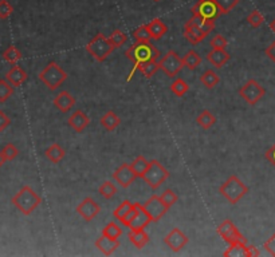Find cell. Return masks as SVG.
<instances>
[{
  "instance_id": "8",
  "label": "cell",
  "mask_w": 275,
  "mask_h": 257,
  "mask_svg": "<svg viewBox=\"0 0 275 257\" xmlns=\"http://www.w3.org/2000/svg\"><path fill=\"white\" fill-rule=\"evenodd\" d=\"M183 67V58H180L176 51H168L160 61V70L164 71V74L170 78L179 74Z\"/></svg>"
},
{
  "instance_id": "48",
  "label": "cell",
  "mask_w": 275,
  "mask_h": 257,
  "mask_svg": "<svg viewBox=\"0 0 275 257\" xmlns=\"http://www.w3.org/2000/svg\"><path fill=\"white\" fill-rule=\"evenodd\" d=\"M266 158L269 160L271 165L275 166V144L266 152Z\"/></svg>"
},
{
  "instance_id": "19",
  "label": "cell",
  "mask_w": 275,
  "mask_h": 257,
  "mask_svg": "<svg viewBox=\"0 0 275 257\" xmlns=\"http://www.w3.org/2000/svg\"><path fill=\"white\" fill-rule=\"evenodd\" d=\"M54 106L62 113H67L75 105V98L67 91H59L53 100Z\"/></svg>"
},
{
  "instance_id": "11",
  "label": "cell",
  "mask_w": 275,
  "mask_h": 257,
  "mask_svg": "<svg viewBox=\"0 0 275 257\" xmlns=\"http://www.w3.org/2000/svg\"><path fill=\"white\" fill-rule=\"evenodd\" d=\"M144 209L148 212V214L152 217L153 222L160 221L162 218V216H165V213L168 212V206H166L162 200L160 198V196H152L149 200L145 201V204H142Z\"/></svg>"
},
{
  "instance_id": "2",
  "label": "cell",
  "mask_w": 275,
  "mask_h": 257,
  "mask_svg": "<svg viewBox=\"0 0 275 257\" xmlns=\"http://www.w3.org/2000/svg\"><path fill=\"white\" fill-rule=\"evenodd\" d=\"M219 193L222 194L230 204L235 205L236 202H239L243 197L249 193V187L246 183L240 181L238 175H230L227 181H224V183L220 185L219 187Z\"/></svg>"
},
{
  "instance_id": "47",
  "label": "cell",
  "mask_w": 275,
  "mask_h": 257,
  "mask_svg": "<svg viewBox=\"0 0 275 257\" xmlns=\"http://www.w3.org/2000/svg\"><path fill=\"white\" fill-rule=\"evenodd\" d=\"M265 249L270 253L271 256H275V233L265 243Z\"/></svg>"
},
{
  "instance_id": "9",
  "label": "cell",
  "mask_w": 275,
  "mask_h": 257,
  "mask_svg": "<svg viewBox=\"0 0 275 257\" xmlns=\"http://www.w3.org/2000/svg\"><path fill=\"white\" fill-rule=\"evenodd\" d=\"M192 15H197L207 20H216L220 15V9L215 0H199L195 7L191 9Z\"/></svg>"
},
{
  "instance_id": "6",
  "label": "cell",
  "mask_w": 275,
  "mask_h": 257,
  "mask_svg": "<svg viewBox=\"0 0 275 257\" xmlns=\"http://www.w3.org/2000/svg\"><path fill=\"white\" fill-rule=\"evenodd\" d=\"M169 177L168 170L157 161V160H152L149 162L148 169L145 170V173L142 174L141 178L144 179V182L152 189H157L165 182L166 178Z\"/></svg>"
},
{
  "instance_id": "31",
  "label": "cell",
  "mask_w": 275,
  "mask_h": 257,
  "mask_svg": "<svg viewBox=\"0 0 275 257\" xmlns=\"http://www.w3.org/2000/svg\"><path fill=\"white\" fill-rule=\"evenodd\" d=\"M200 82L203 83L207 88H214L219 85L220 78H219V75L216 74L214 70H207L201 74Z\"/></svg>"
},
{
  "instance_id": "33",
  "label": "cell",
  "mask_w": 275,
  "mask_h": 257,
  "mask_svg": "<svg viewBox=\"0 0 275 257\" xmlns=\"http://www.w3.org/2000/svg\"><path fill=\"white\" fill-rule=\"evenodd\" d=\"M1 57H3L5 62H8L11 65H16V62L22 59V53L15 46H9L4 53L1 54Z\"/></svg>"
},
{
  "instance_id": "12",
  "label": "cell",
  "mask_w": 275,
  "mask_h": 257,
  "mask_svg": "<svg viewBox=\"0 0 275 257\" xmlns=\"http://www.w3.org/2000/svg\"><path fill=\"white\" fill-rule=\"evenodd\" d=\"M75 210H77V213H78L85 221L90 222L100 214L101 206L97 204L96 201L93 200L92 197H86V198L77 206V209Z\"/></svg>"
},
{
  "instance_id": "41",
  "label": "cell",
  "mask_w": 275,
  "mask_h": 257,
  "mask_svg": "<svg viewBox=\"0 0 275 257\" xmlns=\"http://www.w3.org/2000/svg\"><path fill=\"white\" fill-rule=\"evenodd\" d=\"M240 0H215V3L218 4L219 9L222 13L231 12L232 9L235 8Z\"/></svg>"
},
{
  "instance_id": "40",
  "label": "cell",
  "mask_w": 275,
  "mask_h": 257,
  "mask_svg": "<svg viewBox=\"0 0 275 257\" xmlns=\"http://www.w3.org/2000/svg\"><path fill=\"white\" fill-rule=\"evenodd\" d=\"M247 22L253 28H258V27H261L265 23V18H263V15L258 9H254L247 16Z\"/></svg>"
},
{
  "instance_id": "26",
  "label": "cell",
  "mask_w": 275,
  "mask_h": 257,
  "mask_svg": "<svg viewBox=\"0 0 275 257\" xmlns=\"http://www.w3.org/2000/svg\"><path fill=\"white\" fill-rule=\"evenodd\" d=\"M129 241L132 244L135 245L136 248L142 249L145 245L149 243V236L148 233L145 232V229H138V231H131L129 232Z\"/></svg>"
},
{
  "instance_id": "16",
  "label": "cell",
  "mask_w": 275,
  "mask_h": 257,
  "mask_svg": "<svg viewBox=\"0 0 275 257\" xmlns=\"http://www.w3.org/2000/svg\"><path fill=\"white\" fill-rule=\"evenodd\" d=\"M158 69H160V62H157V59H150V61L142 62V63H140V65H137L133 67V70H132L128 81H131V79L133 78V75H135V73L137 70L141 71V73L144 74L145 78H148V79L152 78L153 75L157 73Z\"/></svg>"
},
{
  "instance_id": "15",
  "label": "cell",
  "mask_w": 275,
  "mask_h": 257,
  "mask_svg": "<svg viewBox=\"0 0 275 257\" xmlns=\"http://www.w3.org/2000/svg\"><path fill=\"white\" fill-rule=\"evenodd\" d=\"M113 178L117 181V183L121 187H129L133 183V181L137 178V175L132 169L131 164H123L113 173Z\"/></svg>"
},
{
  "instance_id": "50",
  "label": "cell",
  "mask_w": 275,
  "mask_h": 257,
  "mask_svg": "<svg viewBox=\"0 0 275 257\" xmlns=\"http://www.w3.org/2000/svg\"><path fill=\"white\" fill-rule=\"evenodd\" d=\"M261 253H259V251H258L255 247H253V245H249V257H254V256H259Z\"/></svg>"
},
{
  "instance_id": "7",
  "label": "cell",
  "mask_w": 275,
  "mask_h": 257,
  "mask_svg": "<svg viewBox=\"0 0 275 257\" xmlns=\"http://www.w3.org/2000/svg\"><path fill=\"white\" fill-rule=\"evenodd\" d=\"M265 94H266L265 87H262V85L258 83L255 79L247 81L239 90V95L251 106L257 105L258 102L265 96Z\"/></svg>"
},
{
  "instance_id": "45",
  "label": "cell",
  "mask_w": 275,
  "mask_h": 257,
  "mask_svg": "<svg viewBox=\"0 0 275 257\" xmlns=\"http://www.w3.org/2000/svg\"><path fill=\"white\" fill-rule=\"evenodd\" d=\"M227 39L222 35H215L212 39L210 40V46L212 48H226L227 47Z\"/></svg>"
},
{
  "instance_id": "5",
  "label": "cell",
  "mask_w": 275,
  "mask_h": 257,
  "mask_svg": "<svg viewBox=\"0 0 275 257\" xmlns=\"http://www.w3.org/2000/svg\"><path fill=\"white\" fill-rule=\"evenodd\" d=\"M67 73L63 71L55 62H50L43 70L40 71L39 79L50 90H57L67 79Z\"/></svg>"
},
{
  "instance_id": "32",
  "label": "cell",
  "mask_w": 275,
  "mask_h": 257,
  "mask_svg": "<svg viewBox=\"0 0 275 257\" xmlns=\"http://www.w3.org/2000/svg\"><path fill=\"white\" fill-rule=\"evenodd\" d=\"M131 166L132 169H133V171H135V174L141 178L142 174L145 173V170L148 169L149 161L145 157H142V156H138V157L135 158V160L131 162Z\"/></svg>"
},
{
  "instance_id": "37",
  "label": "cell",
  "mask_w": 275,
  "mask_h": 257,
  "mask_svg": "<svg viewBox=\"0 0 275 257\" xmlns=\"http://www.w3.org/2000/svg\"><path fill=\"white\" fill-rule=\"evenodd\" d=\"M13 94V86L7 79H0V103H4Z\"/></svg>"
},
{
  "instance_id": "35",
  "label": "cell",
  "mask_w": 275,
  "mask_h": 257,
  "mask_svg": "<svg viewBox=\"0 0 275 257\" xmlns=\"http://www.w3.org/2000/svg\"><path fill=\"white\" fill-rule=\"evenodd\" d=\"M189 90V85H188L184 79L177 78L175 82L170 85V91L173 92L176 96H184Z\"/></svg>"
},
{
  "instance_id": "21",
  "label": "cell",
  "mask_w": 275,
  "mask_h": 257,
  "mask_svg": "<svg viewBox=\"0 0 275 257\" xmlns=\"http://www.w3.org/2000/svg\"><path fill=\"white\" fill-rule=\"evenodd\" d=\"M184 36H185V39L189 42V43L192 44V46H196L200 42H203L204 39L205 34L203 31L199 28V27L193 26V24H189V23H185V26H184Z\"/></svg>"
},
{
  "instance_id": "38",
  "label": "cell",
  "mask_w": 275,
  "mask_h": 257,
  "mask_svg": "<svg viewBox=\"0 0 275 257\" xmlns=\"http://www.w3.org/2000/svg\"><path fill=\"white\" fill-rule=\"evenodd\" d=\"M133 38L136 39V42H150L152 35H150V32H149L148 24L140 26L137 30L133 31Z\"/></svg>"
},
{
  "instance_id": "4",
  "label": "cell",
  "mask_w": 275,
  "mask_h": 257,
  "mask_svg": "<svg viewBox=\"0 0 275 257\" xmlns=\"http://www.w3.org/2000/svg\"><path fill=\"white\" fill-rule=\"evenodd\" d=\"M86 51L92 55L96 61L104 62L110 54L113 53L114 46L110 43L109 38H106L104 34H97L88 44H86Z\"/></svg>"
},
{
  "instance_id": "13",
  "label": "cell",
  "mask_w": 275,
  "mask_h": 257,
  "mask_svg": "<svg viewBox=\"0 0 275 257\" xmlns=\"http://www.w3.org/2000/svg\"><path fill=\"white\" fill-rule=\"evenodd\" d=\"M164 243H165V245L168 248H170V251L177 253L188 244V237L184 232L180 231L179 228H173V229L164 237Z\"/></svg>"
},
{
  "instance_id": "18",
  "label": "cell",
  "mask_w": 275,
  "mask_h": 257,
  "mask_svg": "<svg viewBox=\"0 0 275 257\" xmlns=\"http://www.w3.org/2000/svg\"><path fill=\"white\" fill-rule=\"evenodd\" d=\"M230 53L226 51V48H212L210 53L207 54V61L216 69H222L230 61Z\"/></svg>"
},
{
  "instance_id": "51",
  "label": "cell",
  "mask_w": 275,
  "mask_h": 257,
  "mask_svg": "<svg viewBox=\"0 0 275 257\" xmlns=\"http://www.w3.org/2000/svg\"><path fill=\"white\" fill-rule=\"evenodd\" d=\"M4 162H5V158H4V156H3L1 150H0V168L4 165Z\"/></svg>"
},
{
  "instance_id": "53",
  "label": "cell",
  "mask_w": 275,
  "mask_h": 257,
  "mask_svg": "<svg viewBox=\"0 0 275 257\" xmlns=\"http://www.w3.org/2000/svg\"><path fill=\"white\" fill-rule=\"evenodd\" d=\"M153 1H160V0H153Z\"/></svg>"
},
{
  "instance_id": "42",
  "label": "cell",
  "mask_w": 275,
  "mask_h": 257,
  "mask_svg": "<svg viewBox=\"0 0 275 257\" xmlns=\"http://www.w3.org/2000/svg\"><path fill=\"white\" fill-rule=\"evenodd\" d=\"M160 198L162 200V202L168 206V208H170V206H173V205L177 202V194H176L173 190H170V189H166V190H164V192L160 194Z\"/></svg>"
},
{
  "instance_id": "20",
  "label": "cell",
  "mask_w": 275,
  "mask_h": 257,
  "mask_svg": "<svg viewBox=\"0 0 275 257\" xmlns=\"http://www.w3.org/2000/svg\"><path fill=\"white\" fill-rule=\"evenodd\" d=\"M120 241L118 240L110 239V237H106V236H101L96 240V247L98 248L101 253H104L106 256H110L113 255L118 248H120Z\"/></svg>"
},
{
  "instance_id": "36",
  "label": "cell",
  "mask_w": 275,
  "mask_h": 257,
  "mask_svg": "<svg viewBox=\"0 0 275 257\" xmlns=\"http://www.w3.org/2000/svg\"><path fill=\"white\" fill-rule=\"evenodd\" d=\"M98 192H100L101 196L104 197L105 200H112V198L116 196V193H117V187H116L114 183L110 182V181H105V182L100 186Z\"/></svg>"
},
{
  "instance_id": "1",
  "label": "cell",
  "mask_w": 275,
  "mask_h": 257,
  "mask_svg": "<svg viewBox=\"0 0 275 257\" xmlns=\"http://www.w3.org/2000/svg\"><path fill=\"white\" fill-rule=\"evenodd\" d=\"M12 205H15V208L23 213L24 216H30L34 210L38 208L42 202V198L38 193L32 189L31 186L26 185L19 190L11 200Z\"/></svg>"
},
{
  "instance_id": "30",
  "label": "cell",
  "mask_w": 275,
  "mask_h": 257,
  "mask_svg": "<svg viewBox=\"0 0 275 257\" xmlns=\"http://www.w3.org/2000/svg\"><path fill=\"white\" fill-rule=\"evenodd\" d=\"M197 125L200 127H203L204 130H208L211 127L214 126L215 122H216V118H215L214 114H211L208 110H203L196 118Z\"/></svg>"
},
{
  "instance_id": "25",
  "label": "cell",
  "mask_w": 275,
  "mask_h": 257,
  "mask_svg": "<svg viewBox=\"0 0 275 257\" xmlns=\"http://www.w3.org/2000/svg\"><path fill=\"white\" fill-rule=\"evenodd\" d=\"M44 156H46V158H47L50 162H53V164H59V162L65 158L66 152L65 149L62 148L59 144H53L46 149Z\"/></svg>"
},
{
  "instance_id": "22",
  "label": "cell",
  "mask_w": 275,
  "mask_h": 257,
  "mask_svg": "<svg viewBox=\"0 0 275 257\" xmlns=\"http://www.w3.org/2000/svg\"><path fill=\"white\" fill-rule=\"evenodd\" d=\"M5 79L8 81L13 87H19L20 85L26 82L27 79V73L23 70L20 66H13L12 69L5 74Z\"/></svg>"
},
{
  "instance_id": "49",
  "label": "cell",
  "mask_w": 275,
  "mask_h": 257,
  "mask_svg": "<svg viewBox=\"0 0 275 257\" xmlns=\"http://www.w3.org/2000/svg\"><path fill=\"white\" fill-rule=\"evenodd\" d=\"M266 55L275 63V40L266 48Z\"/></svg>"
},
{
  "instance_id": "39",
  "label": "cell",
  "mask_w": 275,
  "mask_h": 257,
  "mask_svg": "<svg viewBox=\"0 0 275 257\" xmlns=\"http://www.w3.org/2000/svg\"><path fill=\"white\" fill-rule=\"evenodd\" d=\"M109 40H110V43L114 46V48H116V47H121V46H124V44L127 43L128 38L123 31L116 30L113 31V32H112V35L109 36Z\"/></svg>"
},
{
  "instance_id": "29",
  "label": "cell",
  "mask_w": 275,
  "mask_h": 257,
  "mask_svg": "<svg viewBox=\"0 0 275 257\" xmlns=\"http://www.w3.org/2000/svg\"><path fill=\"white\" fill-rule=\"evenodd\" d=\"M183 63L184 66L187 67L188 70H196L197 67L200 66L201 63V58L200 55L196 53V51H193V50H189L185 55L183 57Z\"/></svg>"
},
{
  "instance_id": "27",
  "label": "cell",
  "mask_w": 275,
  "mask_h": 257,
  "mask_svg": "<svg viewBox=\"0 0 275 257\" xmlns=\"http://www.w3.org/2000/svg\"><path fill=\"white\" fill-rule=\"evenodd\" d=\"M120 123H121V119H120V117H118L117 114L114 113V111H112V110L104 114L102 118H101V126L109 131H113L114 129H117V127L120 126Z\"/></svg>"
},
{
  "instance_id": "28",
  "label": "cell",
  "mask_w": 275,
  "mask_h": 257,
  "mask_svg": "<svg viewBox=\"0 0 275 257\" xmlns=\"http://www.w3.org/2000/svg\"><path fill=\"white\" fill-rule=\"evenodd\" d=\"M133 209H135V204H132L129 200H125L114 209L113 216L114 218H117L118 221L123 224V222L125 221V218L128 217V214L131 213Z\"/></svg>"
},
{
  "instance_id": "52",
  "label": "cell",
  "mask_w": 275,
  "mask_h": 257,
  "mask_svg": "<svg viewBox=\"0 0 275 257\" xmlns=\"http://www.w3.org/2000/svg\"><path fill=\"white\" fill-rule=\"evenodd\" d=\"M270 28H271V31H273V32H274V34H275V19H274V20H273V22L270 23Z\"/></svg>"
},
{
  "instance_id": "3",
  "label": "cell",
  "mask_w": 275,
  "mask_h": 257,
  "mask_svg": "<svg viewBox=\"0 0 275 257\" xmlns=\"http://www.w3.org/2000/svg\"><path fill=\"white\" fill-rule=\"evenodd\" d=\"M125 55L129 61L133 62V65L137 66L150 59H158L160 51L150 42H136L129 50H127Z\"/></svg>"
},
{
  "instance_id": "17",
  "label": "cell",
  "mask_w": 275,
  "mask_h": 257,
  "mask_svg": "<svg viewBox=\"0 0 275 257\" xmlns=\"http://www.w3.org/2000/svg\"><path fill=\"white\" fill-rule=\"evenodd\" d=\"M67 123H69V126H70L73 130L77 131V133H81V131H83L89 126L90 118H89V115H86V114L83 113L82 110H77V111H74V113L69 117Z\"/></svg>"
},
{
  "instance_id": "46",
  "label": "cell",
  "mask_w": 275,
  "mask_h": 257,
  "mask_svg": "<svg viewBox=\"0 0 275 257\" xmlns=\"http://www.w3.org/2000/svg\"><path fill=\"white\" fill-rule=\"evenodd\" d=\"M9 123H11V119H9L8 115L0 110V131L5 130L9 126Z\"/></svg>"
},
{
  "instance_id": "14",
  "label": "cell",
  "mask_w": 275,
  "mask_h": 257,
  "mask_svg": "<svg viewBox=\"0 0 275 257\" xmlns=\"http://www.w3.org/2000/svg\"><path fill=\"white\" fill-rule=\"evenodd\" d=\"M136 214L133 220L131 221V224L128 225V228L131 229V231H138V229H145V228L148 227L149 222H152V217L149 216L148 212L144 209V206L138 202H136Z\"/></svg>"
},
{
  "instance_id": "10",
  "label": "cell",
  "mask_w": 275,
  "mask_h": 257,
  "mask_svg": "<svg viewBox=\"0 0 275 257\" xmlns=\"http://www.w3.org/2000/svg\"><path fill=\"white\" fill-rule=\"evenodd\" d=\"M218 233L228 244H232L235 241H245V243H247L243 235L240 233L239 229L235 227V224L231 220H224L218 227Z\"/></svg>"
},
{
  "instance_id": "34",
  "label": "cell",
  "mask_w": 275,
  "mask_h": 257,
  "mask_svg": "<svg viewBox=\"0 0 275 257\" xmlns=\"http://www.w3.org/2000/svg\"><path fill=\"white\" fill-rule=\"evenodd\" d=\"M102 235L106 236V237H110V239L118 240L123 235V229L121 227L118 225L117 222H109L105 228H104V231H102Z\"/></svg>"
},
{
  "instance_id": "24",
  "label": "cell",
  "mask_w": 275,
  "mask_h": 257,
  "mask_svg": "<svg viewBox=\"0 0 275 257\" xmlns=\"http://www.w3.org/2000/svg\"><path fill=\"white\" fill-rule=\"evenodd\" d=\"M148 28H149V32H150V35H152V39L154 40L161 39L162 36L165 35L166 32H168V27L165 26V23L158 18L150 20V22L148 23Z\"/></svg>"
},
{
  "instance_id": "43",
  "label": "cell",
  "mask_w": 275,
  "mask_h": 257,
  "mask_svg": "<svg viewBox=\"0 0 275 257\" xmlns=\"http://www.w3.org/2000/svg\"><path fill=\"white\" fill-rule=\"evenodd\" d=\"M1 153H3V156H4L5 161H12V160H15V158L18 157L19 150L13 144H7L4 148H3Z\"/></svg>"
},
{
  "instance_id": "23",
  "label": "cell",
  "mask_w": 275,
  "mask_h": 257,
  "mask_svg": "<svg viewBox=\"0 0 275 257\" xmlns=\"http://www.w3.org/2000/svg\"><path fill=\"white\" fill-rule=\"evenodd\" d=\"M224 257H249V245L245 241H235L230 244L227 251L223 253Z\"/></svg>"
},
{
  "instance_id": "44",
  "label": "cell",
  "mask_w": 275,
  "mask_h": 257,
  "mask_svg": "<svg viewBox=\"0 0 275 257\" xmlns=\"http://www.w3.org/2000/svg\"><path fill=\"white\" fill-rule=\"evenodd\" d=\"M13 12V7L8 0H0V19H8Z\"/></svg>"
}]
</instances>
